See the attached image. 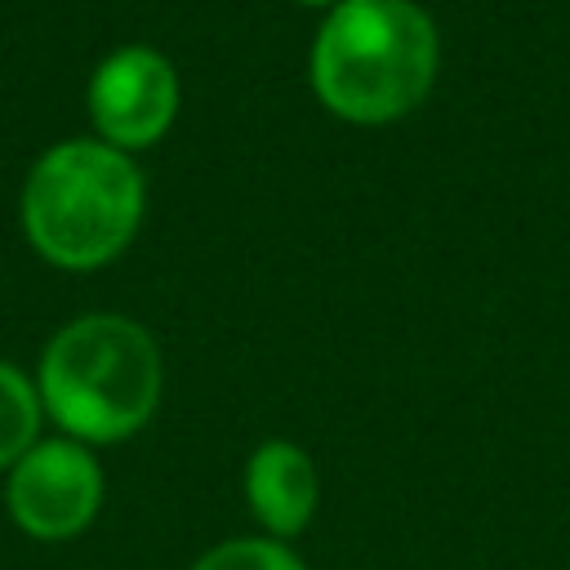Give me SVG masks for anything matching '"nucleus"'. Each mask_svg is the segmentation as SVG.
I'll use <instances>...</instances> for the list:
<instances>
[{
  "label": "nucleus",
  "instance_id": "obj_1",
  "mask_svg": "<svg viewBox=\"0 0 570 570\" xmlns=\"http://www.w3.org/2000/svg\"><path fill=\"white\" fill-rule=\"evenodd\" d=\"M436 80V27L414 0H343L312 45L316 98L356 125L414 111Z\"/></svg>",
  "mask_w": 570,
  "mask_h": 570
},
{
  "label": "nucleus",
  "instance_id": "obj_2",
  "mask_svg": "<svg viewBox=\"0 0 570 570\" xmlns=\"http://www.w3.org/2000/svg\"><path fill=\"white\" fill-rule=\"evenodd\" d=\"M142 174L111 142L49 147L22 187V223L31 245L58 267H102L138 232Z\"/></svg>",
  "mask_w": 570,
  "mask_h": 570
},
{
  "label": "nucleus",
  "instance_id": "obj_3",
  "mask_svg": "<svg viewBox=\"0 0 570 570\" xmlns=\"http://www.w3.org/2000/svg\"><path fill=\"white\" fill-rule=\"evenodd\" d=\"M40 401L71 436L120 441L160 401V352L125 316H80L45 347Z\"/></svg>",
  "mask_w": 570,
  "mask_h": 570
},
{
  "label": "nucleus",
  "instance_id": "obj_4",
  "mask_svg": "<svg viewBox=\"0 0 570 570\" xmlns=\"http://www.w3.org/2000/svg\"><path fill=\"white\" fill-rule=\"evenodd\" d=\"M9 512L36 539H67L85 530L102 499V472L76 441H36L9 476Z\"/></svg>",
  "mask_w": 570,
  "mask_h": 570
},
{
  "label": "nucleus",
  "instance_id": "obj_5",
  "mask_svg": "<svg viewBox=\"0 0 570 570\" xmlns=\"http://www.w3.org/2000/svg\"><path fill=\"white\" fill-rule=\"evenodd\" d=\"M178 111V76L174 67L147 49H116L89 80V116L111 147H147L156 142Z\"/></svg>",
  "mask_w": 570,
  "mask_h": 570
},
{
  "label": "nucleus",
  "instance_id": "obj_6",
  "mask_svg": "<svg viewBox=\"0 0 570 570\" xmlns=\"http://www.w3.org/2000/svg\"><path fill=\"white\" fill-rule=\"evenodd\" d=\"M245 490L272 534H298L316 512V468L289 441H263L245 468Z\"/></svg>",
  "mask_w": 570,
  "mask_h": 570
},
{
  "label": "nucleus",
  "instance_id": "obj_7",
  "mask_svg": "<svg viewBox=\"0 0 570 570\" xmlns=\"http://www.w3.org/2000/svg\"><path fill=\"white\" fill-rule=\"evenodd\" d=\"M36 428H40V396L36 387L0 361V468L18 463L31 445H36Z\"/></svg>",
  "mask_w": 570,
  "mask_h": 570
},
{
  "label": "nucleus",
  "instance_id": "obj_8",
  "mask_svg": "<svg viewBox=\"0 0 570 570\" xmlns=\"http://www.w3.org/2000/svg\"><path fill=\"white\" fill-rule=\"evenodd\" d=\"M191 570H303V561L272 539H232L209 548Z\"/></svg>",
  "mask_w": 570,
  "mask_h": 570
},
{
  "label": "nucleus",
  "instance_id": "obj_9",
  "mask_svg": "<svg viewBox=\"0 0 570 570\" xmlns=\"http://www.w3.org/2000/svg\"><path fill=\"white\" fill-rule=\"evenodd\" d=\"M303 4H325V0H303Z\"/></svg>",
  "mask_w": 570,
  "mask_h": 570
}]
</instances>
